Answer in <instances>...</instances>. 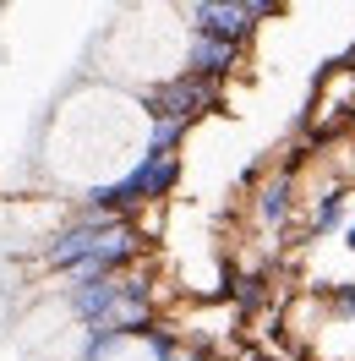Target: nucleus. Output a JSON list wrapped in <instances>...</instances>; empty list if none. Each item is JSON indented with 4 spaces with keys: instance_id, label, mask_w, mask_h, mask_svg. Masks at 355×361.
<instances>
[{
    "instance_id": "nucleus-1",
    "label": "nucleus",
    "mask_w": 355,
    "mask_h": 361,
    "mask_svg": "<svg viewBox=\"0 0 355 361\" xmlns=\"http://www.w3.org/2000/svg\"><path fill=\"white\" fill-rule=\"evenodd\" d=\"M148 247H154V235L142 230V219H115V214L77 208L71 219L49 225V235L33 252V269L71 285V279H93V274L137 269V263H148Z\"/></svg>"
},
{
    "instance_id": "nucleus-2",
    "label": "nucleus",
    "mask_w": 355,
    "mask_h": 361,
    "mask_svg": "<svg viewBox=\"0 0 355 361\" xmlns=\"http://www.w3.org/2000/svg\"><path fill=\"white\" fill-rule=\"evenodd\" d=\"M137 104H142L148 121H186V126H197L213 110H224V88L208 82V77H197V71H170L158 82H142Z\"/></svg>"
},
{
    "instance_id": "nucleus-3",
    "label": "nucleus",
    "mask_w": 355,
    "mask_h": 361,
    "mask_svg": "<svg viewBox=\"0 0 355 361\" xmlns=\"http://www.w3.org/2000/svg\"><path fill=\"white\" fill-rule=\"evenodd\" d=\"M350 121H355V71L350 61H339L317 77V93H311V110H306V142L339 137Z\"/></svg>"
},
{
    "instance_id": "nucleus-4",
    "label": "nucleus",
    "mask_w": 355,
    "mask_h": 361,
    "mask_svg": "<svg viewBox=\"0 0 355 361\" xmlns=\"http://www.w3.org/2000/svg\"><path fill=\"white\" fill-rule=\"evenodd\" d=\"M180 17L192 33H208V39H224V44H241V49L257 44V27H263L246 6H180Z\"/></svg>"
},
{
    "instance_id": "nucleus-5",
    "label": "nucleus",
    "mask_w": 355,
    "mask_h": 361,
    "mask_svg": "<svg viewBox=\"0 0 355 361\" xmlns=\"http://www.w3.org/2000/svg\"><path fill=\"white\" fill-rule=\"evenodd\" d=\"M241 66H246V49L241 44H224V39H208V33H192V39H186V55H180V71H197V77L219 82V88Z\"/></svg>"
},
{
    "instance_id": "nucleus-6",
    "label": "nucleus",
    "mask_w": 355,
    "mask_h": 361,
    "mask_svg": "<svg viewBox=\"0 0 355 361\" xmlns=\"http://www.w3.org/2000/svg\"><path fill=\"white\" fill-rule=\"evenodd\" d=\"M323 307H328V317L355 323V279H333L328 290H323Z\"/></svg>"
},
{
    "instance_id": "nucleus-7",
    "label": "nucleus",
    "mask_w": 355,
    "mask_h": 361,
    "mask_svg": "<svg viewBox=\"0 0 355 361\" xmlns=\"http://www.w3.org/2000/svg\"><path fill=\"white\" fill-rule=\"evenodd\" d=\"M246 11L257 17V23H273V17H285V0H241Z\"/></svg>"
},
{
    "instance_id": "nucleus-8",
    "label": "nucleus",
    "mask_w": 355,
    "mask_h": 361,
    "mask_svg": "<svg viewBox=\"0 0 355 361\" xmlns=\"http://www.w3.org/2000/svg\"><path fill=\"white\" fill-rule=\"evenodd\" d=\"M180 361H219V356H213V350H192V345H186V350H180Z\"/></svg>"
},
{
    "instance_id": "nucleus-9",
    "label": "nucleus",
    "mask_w": 355,
    "mask_h": 361,
    "mask_svg": "<svg viewBox=\"0 0 355 361\" xmlns=\"http://www.w3.org/2000/svg\"><path fill=\"white\" fill-rule=\"evenodd\" d=\"M339 241H344V252H355V214H350V225L339 230Z\"/></svg>"
},
{
    "instance_id": "nucleus-10",
    "label": "nucleus",
    "mask_w": 355,
    "mask_h": 361,
    "mask_svg": "<svg viewBox=\"0 0 355 361\" xmlns=\"http://www.w3.org/2000/svg\"><path fill=\"white\" fill-rule=\"evenodd\" d=\"M180 6H241V0H180Z\"/></svg>"
},
{
    "instance_id": "nucleus-11",
    "label": "nucleus",
    "mask_w": 355,
    "mask_h": 361,
    "mask_svg": "<svg viewBox=\"0 0 355 361\" xmlns=\"http://www.w3.org/2000/svg\"><path fill=\"white\" fill-rule=\"evenodd\" d=\"M344 61H350V71H355V49H350V55H344Z\"/></svg>"
}]
</instances>
